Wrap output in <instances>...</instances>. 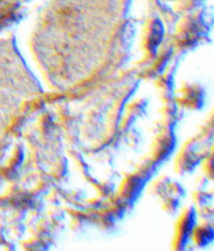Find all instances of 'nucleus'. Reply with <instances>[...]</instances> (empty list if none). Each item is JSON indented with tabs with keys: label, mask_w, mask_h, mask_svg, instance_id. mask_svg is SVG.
Returning <instances> with one entry per match:
<instances>
[{
	"label": "nucleus",
	"mask_w": 214,
	"mask_h": 251,
	"mask_svg": "<svg viewBox=\"0 0 214 251\" xmlns=\"http://www.w3.org/2000/svg\"><path fill=\"white\" fill-rule=\"evenodd\" d=\"M163 35H164V28H163L162 23L159 20H156L148 39V47L153 53L156 52L157 47L161 43Z\"/></svg>",
	"instance_id": "obj_1"
}]
</instances>
